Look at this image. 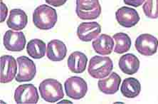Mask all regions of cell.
<instances>
[{
	"label": "cell",
	"instance_id": "6da1fadb",
	"mask_svg": "<svg viewBox=\"0 0 158 104\" xmlns=\"http://www.w3.org/2000/svg\"><path fill=\"white\" fill-rule=\"evenodd\" d=\"M57 22V13L54 9L43 4L36 7L33 13V22L41 30L52 29Z\"/></svg>",
	"mask_w": 158,
	"mask_h": 104
},
{
	"label": "cell",
	"instance_id": "7a4b0ae2",
	"mask_svg": "<svg viewBox=\"0 0 158 104\" xmlns=\"http://www.w3.org/2000/svg\"><path fill=\"white\" fill-rule=\"evenodd\" d=\"M113 68V64L110 58L95 56L90 60L88 72L91 77L101 79L110 75Z\"/></svg>",
	"mask_w": 158,
	"mask_h": 104
},
{
	"label": "cell",
	"instance_id": "3957f363",
	"mask_svg": "<svg viewBox=\"0 0 158 104\" xmlns=\"http://www.w3.org/2000/svg\"><path fill=\"white\" fill-rule=\"evenodd\" d=\"M39 92L44 101L48 103H56L64 96L62 85L57 80L47 78L39 85Z\"/></svg>",
	"mask_w": 158,
	"mask_h": 104
},
{
	"label": "cell",
	"instance_id": "277c9868",
	"mask_svg": "<svg viewBox=\"0 0 158 104\" xmlns=\"http://www.w3.org/2000/svg\"><path fill=\"white\" fill-rule=\"evenodd\" d=\"M76 12L81 19H97L101 14L99 0H76Z\"/></svg>",
	"mask_w": 158,
	"mask_h": 104
},
{
	"label": "cell",
	"instance_id": "5b68a950",
	"mask_svg": "<svg viewBox=\"0 0 158 104\" xmlns=\"http://www.w3.org/2000/svg\"><path fill=\"white\" fill-rule=\"evenodd\" d=\"M64 87L67 96L74 100L83 98L88 91L87 83L78 76L69 78L64 83Z\"/></svg>",
	"mask_w": 158,
	"mask_h": 104
},
{
	"label": "cell",
	"instance_id": "8992f818",
	"mask_svg": "<svg viewBox=\"0 0 158 104\" xmlns=\"http://www.w3.org/2000/svg\"><path fill=\"white\" fill-rule=\"evenodd\" d=\"M19 66V72L16 76L17 82H27L33 80L36 73L34 62L25 56L18 57L17 59Z\"/></svg>",
	"mask_w": 158,
	"mask_h": 104
},
{
	"label": "cell",
	"instance_id": "52a82bcc",
	"mask_svg": "<svg viewBox=\"0 0 158 104\" xmlns=\"http://www.w3.org/2000/svg\"><path fill=\"white\" fill-rule=\"evenodd\" d=\"M136 50L143 56H152L157 52L158 39L149 34H141L135 40Z\"/></svg>",
	"mask_w": 158,
	"mask_h": 104
},
{
	"label": "cell",
	"instance_id": "ba28073f",
	"mask_svg": "<svg viewBox=\"0 0 158 104\" xmlns=\"http://www.w3.org/2000/svg\"><path fill=\"white\" fill-rule=\"evenodd\" d=\"M15 100L17 103H37L39 94L33 84L21 85L15 92Z\"/></svg>",
	"mask_w": 158,
	"mask_h": 104
},
{
	"label": "cell",
	"instance_id": "9c48e42d",
	"mask_svg": "<svg viewBox=\"0 0 158 104\" xmlns=\"http://www.w3.org/2000/svg\"><path fill=\"white\" fill-rule=\"evenodd\" d=\"M4 45L10 52H22L26 46V37L23 32H15L8 30L4 36Z\"/></svg>",
	"mask_w": 158,
	"mask_h": 104
},
{
	"label": "cell",
	"instance_id": "30bf717a",
	"mask_svg": "<svg viewBox=\"0 0 158 104\" xmlns=\"http://www.w3.org/2000/svg\"><path fill=\"white\" fill-rule=\"evenodd\" d=\"M115 18L119 24L125 28L135 26L140 21L138 11L127 6H123L118 9L115 13Z\"/></svg>",
	"mask_w": 158,
	"mask_h": 104
},
{
	"label": "cell",
	"instance_id": "8fae6325",
	"mask_svg": "<svg viewBox=\"0 0 158 104\" xmlns=\"http://www.w3.org/2000/svg\"><path fill=\"white\" fill-rule=\"evenodd\" d=\"M17 71L16 59L9 55L1 56V81L7 84L15 78Z\"/></svg>",
	"mask_w": 158,
	"mask_h": 104
},
{
	"label": "cell",
	"instance_id": "7c38bea8",
	"mask_svg": "<svg viewBox=\"0 0 158 104\" xmlns=\"http://www.w3.org/2000/svg\"><path fill=\"white\" fill-rule=\"evenodd\" d=\"M101 31V27L97 22H83L77 29V35L80 40L88 42L96 39Z\"/></svg>",
	"mask_w": 158,
	"mask_h": 104
},
{
	"label": "cell",
	"instance_id": "4fadbf2b",
	"mask_svg": "<svg viewBox=\"0 0 158 104\" xmlns=\"http://www.w3.org/2000/svg\"><path fill=\"white\" fill-rule=\"evenodd\" d=\"M67 54L66 46L63 41L53 39L47 45V54L48 59L52 61H61L65 59Z\"/></svg>",
	"mask_w": 158,
	"mask_h": 104
},
{
	"label": "cell",
	"instance_id": "5bb4252c",
	"mask_svg": "<svg viewBox=\"0 0 158 104\" xmlns=\"http://www.w3.org/2000/svg\"><path fill=\"white\" fill-rule=\"evenodd\" d=\"M120 82V76L115 72H113L107 78H101V80H99L98 85L102 93L107 95H113L118 91Z\"/></svg>",
	"mask_w": 158,
	"mask_h": 104
},
{
	"label": "cell",
	"instance_id": "9a60e30c",
	"mask_svg": "<svg viewBox=\"0 0 158 104\" xmlns=\"http://www.w3.org/2000/svg\"><path fill=\"white\" fill-rule=\"evenodd\" d=\"M27 22L28 17L25 11L20 9H14L10 11L6 24L9 28L19 31L24 29Z\"/></svg>",
	"mask_w": 158,
	"mask_h": 104
},
{
	"label": "cell",
	"instance_id": "2e32d148",
	"mask_svg": "<svg viewBox=\"0 0 158 104\" xmlns=\"http://www.w3.org/2000/svg\"><path fill=\"white\" fill-rule=\"evenodd\" d=\"M88 58L85 54L81 52H74L68 59V67L71 72L81 73L86 69Z\"/></svg>",
	"mask_w": 158,
	"mask_h": 104
},
{
	"label": "cell",
	"instance_id": "e0dca14e",
	"mask_svg": "<svg viewBox=\"0 0 158 104\" xmlns=\"http://www.w3.org/2000/svg\"><path fill=\"white\" fill-rule=\"evenodd\" d=\"M118 64L122 72L127 75L135 74L140 68V61L138 57L132 54L123 55L120 58Z\"/></svg>",
	"mask_w": 158,
	"mask_h": 104
},
{
	"label": "cell",
	"instance_id": "ac0fdd59",
	"mask_svg": "<svg viewBox=\"0 0 158 104\" xmlns=\"http://www.w3.org/2000/svg\"><path fill=\"white\" fill-rule=\"evenodd\" d=\"M92 46L95 52L101 55H109L113 52L114 41L107 34H101L93 41Z\"/></svg>",
	"mask_w": 158,
	"mask_h": 104
},
{
	"label": "cell",
	"instance_id": "d6986e66",
	"mask_svg": "<svg viewBox=\"0 0 158 104\" xmlns=\"http://www.w3.org/2000/svg\"><path fill=\"white\" fill-rule=\"evenodd\" d=\"M120 91L123 96L126 98H135L141 91L140 83L135 78H127L123 81Z\"/></svg>",
	"mask_w": 158,
	"mask_h": 104
},
{
	"label": "cell",
	"instance_id": "ffe728a7",
	"mask_svg": "<svg viewBox=\"0 0 158 104\" xmlns=\"http://www.w3.org/2000/svg\"><path fill=\"white\" fill-rule=\"evenodd\" d=\"M27 52L33 59H40L45 56L46 44L41 39H32L27 44Z\"/></svg>",
	"mask_w": 158,
	"mask_h": 104
},
{
	"label": "cell",
	"instance_id": "44dd1931",
	"mask_svg": "<svg viewBox=\"0 0 158 104\" xmlns=\"http://www.w3.org/2000/svg\"><path fill=\"white\" fill-rule=\"evenodd\" d=\"M115 45L114 52L116 54H123L128 52L131 47V39L130 36L125 33H117L113 36Z\"/></svg>",
	"mask_w": 158,
	"mask_h": 104
},
{
	"label": "cell",
	"instance_id": "7402d4cb",
	"mask_svg": "<svg viewBox=\"0 0 158 104\" xmlns=\"http://www.w3.org/2000/svg\"><path fill=\"white\" fill-rule=\"evenodd\" d=\"M143 10L147 17L157 19L158 18V0H145Z\"/></svg>",
	"mask_w": 158,
	"mask_h": 104
},
{
	"label": "cell",
	"instance_id": "603a6c76",
	"mask_svg": "<svg viewBox=\"0 0 158 104\" xmlns=\"http://www.w3.org/2000/svg\"><path fill=\"white\" fill-rule=\"evenodd\" d=\"M123 1L127 5L132 6L134 7H138L143 4L145 0H123Z\"/></svg>",
	"mask_w": 158,
	"mask_h": 104
},
{
	"label": "cell",
	"instance_id": "cb8c5ba5",
	"mask_svg": "<svg viewBox=\"0 0 158 104\" xmlns=\"http://www.w3.org/2000/svg\"><path fill=\"white\" fill-rule=\"evenodd\" d=\"M45 1L46 3L50 4V5L59 7V6L64 5L67 0H45Z\"/></svg>",
	"mask_w": 158,
	"mask_h": 104
},
{
	"label": "cell",
	"instance_id": "d4e9b609",
	"mask_svg": "<svg viewBox=\"0 0 158 104\" xmlns=\"http://www.w3.org/2000/svg\"><path fill=\"white\" fill-rule=\"evenodd\" d=\"M7 7H6V6L3 2H1V22H4V20H5L6 17V15H7Z\"/></svg>",
	"mask_w": 158,
	"mask_h": 104
}]
</instances>
